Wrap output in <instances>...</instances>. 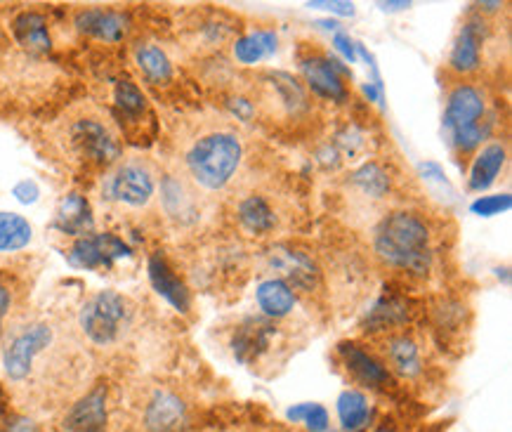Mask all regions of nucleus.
I'll use <instances>...</instances> for the list:
<instances>
[{
    "label": "nucleus",
    "mask_w": 512,
    "mask_h": 432,
    "mask_svg": "<svg viewBox=\"0 0 512 432\" xmlns=\"http://www.w3.org/2000/svg\"><path fill=\"white\" fill-rule=\"evenodd\" d=\"M373 251L387 267L425 274L432 265V234L418 213L397 211L380 220L373 232Z\"/></svg>",
    "instance_id": "7ed1b4c3"
},
{
    "label": "nucleus",
    "mask_w": 512,
    "mask_h": 432,
    "mask_svg": "<svg viewBox=\"0 0 512 432\" xmlns=\"http://www.w3.org/2000/svg\"><path fill=\"white\" fill-rule=\"evenodd\" d=\"M114 102L121 116V123H142L147 116L149 104L147 97L133 81H118L114 88Z\"/></svg>",
    "instance_id": "a878e982"
},
{
    "label": "nucleus",
    "mask_w": 512,
    "mask_h": 432,
    "mask_svg": "<svg viewBox=\"0 0 512 432\" xmlns=\"http://www.w3.org/2000/svg\"><path fill=\"white\" fill-rule=\"evenodd\" d=\"M376 432H395V430H392V428H378Z\"/></svg>",
    "instance_id": "79ce46f5"
},
{
    "label": "nucleus",
    "mask_w": 512,
    "mask_h": 432,
    "mask_svg": "<svg viewBox=\"0 0 512 432\" xmlns=\"http://www.w3.org/2000/svg\"><path fill=\"white\" fill-rule=\"evenodd\" d=\"M269 270L279 274V279L298 291H312L317 288L319 270L314 260L305 251H298L293 246H274L267 253Z\"/></svg>",
    "instance_id": "1a4fd4ad"
},
{
    "label": "nucleus",
    "mask_w": 512,
    "mask_h": 432,
    "mask_svg": "<svg viewBox=\"0 0 512 432\" xmlns=\"http://www.w3.org/2000/svg\"><path fill=\"white\" fill-rule=\"evenodd\" d=\"M387 355H390V362L395 369L406 378H413L420 373V357L418 348L413 345V340L406 336L392 338L390 345H387Z\"/></svg>",
    "instance_id": "c756f323"
},
{
    "label": "nucleus",
    "mask_w": 512,
    "mask_h": 432,
    "mask_svg": "<svg viewBox=\"0 0 512 432\" xmlns=\"http://www.w3.org/2000/svg\"><path fill=\"white\" fill-rule=\"evenodd\" d=\"M288 421L298 423L303 421L310 432H328V411L321 404H298V407L288 409Z\"/></svg>",
    "instance_id": "7c9ffc66"
},
{
    "label": "nucleus",
    "mask_w": 512,
    "mask_h": 432,
    "mask_svg": "<svg viewBox=\"0 0 512 432\" xmlns=\"http://www.w3.org/2000/svg\"><path fill=\"white\" fill-rule=\"evenodd\" d=\"M5 414V392H3V388H0V416Z\"/></svg>",
    "instance_id": "a19ab883"
},
{
    "label": "nucleus",
    "mask_w": 512,
    "mask_h": 432,
    "mask_svg": "<svg viewBox=\"0 0 512 432\" xmlns=\"http://www.w3.org/2000/svg\"><path fill=\"white\" fill-rule=\"evenodd\" d=\"M142 423L147 432H185L189 425L187 404L175 392L154 390L142 411Z\"/></svg>",
    "instance_id": "9b49d317"
},
{
    "label": "nucleus",
    "mask_w": 512,
    "mask_h": 432,
    "mask_svg": "<svg viewBox=\"0 0 512 432\" xmlns=\"http://www.w3.org/2000/svg\"><path fill=\"white\" fill-rule=\"evenodd\" d=\"M12 36H15V41L24 50L36 52V55H43V52L52 48L48 22L38 12H22V15L15 17V22H12Z\"/></svg>",
    "instance_id": "aec40b11"
},
{
    "label": "nucleus",
    "mask_w": 512,
    "mask_h": 432,
    "mask_svg": "<svg viewBox=\"0 0 512 432\" xmlns=\"http://www.w3.org/2000/svg\"><path fill=\"white\" fill-rule=\"evenodd\" d=\"M310 8L328 10V12H333V15H343V17L354 15V5L352 3H340V0H333V3H328V0H317V3H310Z\"/></svg>",
    "instance_id": "c9c22d12"
},
{
    "label": "nucleus",
    "mask_w": 512,
    "mask_h": 432,
    "mask_svg": "<svg viewBox=\"0 0 512 432\" xmlns=\"http://www.w3.org/2000/svg\"><path fill=\"white\" fill-rule=\"evenodd\" d=\"M269 338H272V326L262 322H248L236 331L234 336V355L239 362L248 364L251 359L262 355L269 348Z\"/></svg>",
    "instance_id": "5701e85b"
},
{
    "label": "nucleus",
    "mask_w": 512,
    "mask_h": 432,
    "mask_svg": "<svg viewBox=\"0 0 512 432\" xmlns=\"http://www.w3.org/2000/svg\"><path fill=\"white\" fill-rule=\"evenodd\" d=\"M512 201L508 194H496V196H479L477 201H472L470 211L475 215H482V218H491V215L510 211Z\"/></svg>",
    "instance_id": "2f4dec72"
},
{
    "label": "nucleus",
    "mask_w": 512,
    "mask_h": 432,
    "mask_svg": "<svg viewBox=\"0 0 512 432\" xmlns=\"http://www.w3.org/2000/svg\"><path fill=\"white\" fill-rule=\"evenodd\" d=\"M333 45H336V50L340 52V55L345 57L347 62H354L357 60V43L352 41L350 36L345 34V31H336V36H333Z\"/></svg>",
    "instance_id": "f704fd0d"
},
{
    "label": "nucleus",
    "mask_w": 512,
    "mask_h": 432,
    "mask_svg": "<svg viewBox=\"0 0 512 432\" xmlns=\"http://www.w3.org/2000/svg\"><path fill=\"white\" fill-rule=\"evenodd\" d=\"M107 385H95L71 404L62 418L64 432H107Z\"/></svg>",
    "instance_id": "9d476101"
},
{
    "label": "nucleus",
    "mask_w": 512,
    "mask_h": 432,
    "mask_svg": "<svg viewBox=\"0 0 512 432\" xmlns=\"http://www.w3.org/2000/svg\"><path fill=\"white\" fill-rule=\"evenodd\" d=\"M277 45L279 38L274 31L260 29L239 38V41H234V57L239 64H258L262 60H267L269 55H274V52H277Z\"/></svg>",
    "instance_id": "b1692460"
},
{
    "label": "nucleus",
    "mask_w": 512,
    "mask_h": 432,
    "mask_svg": "<svg viewBox=\"0 0 512 432\" xmlns=\"http://www.w3.org/2000/svg\"><path fill=\"white\" fill-rule=\"evenodd\" d=\"M133 255L130 246L116 234H88V237L76 239L69 248V263L78 270H109L118 260H126Z\"/></svg>",
    "instance_id": "6e6552de"
},
{
    "label": "nucleus",
    "mask_w": 512,
    "mask_h": 432,
    "mask_svg": "<svg viewBox=\"0 0 512 432\" xmlns=\"http://www.w3.org/2000/svg\"><path fill=\"white\" fill-rule=\"evenodd\" d=\"M135 62L140 67L142 76L147 78L149 83L154 85H163L173 78V64H170L168 55L163 52L159 45L144 43L135 50Z\"/></svg>",
    "instance_id": "393cba45"
},
{
    "label": "nucleus",
    "mask_w": 512,
    "mask_h": 432,
    "mask_svg": "<svg viewBox=\"0 0 512 432\" xmlns=\"http://www.w3.org/2000/svg\"><path fill=\"white\" fill-rule=\"evenodd\" d=\"M340 355L345 359L347 371H350L359 383L369 385V388H385V385L390 383V371H387L376 357H371L369 352L357 348V345H340Z\"/></svg>",
    "instance_id": "6ab92c4d"
},
{
    "label": "nucleus",
    "mask_w": 512,
    "mask_h": 432,
    "mask_svg": "<svg viewBox=\"0 0 512 432\" xmlns=\"http://www.w3.org/2000/svg\"><path fill=\"white\" fill-rule=\"evenodd\" d=\"M350 182L352 187L369 201L385 199L387 192H390V175H387L385 168L378 166V163H366V166H361L357 173H352Z\"/></svg>",
    "instance_id": "cd10ccee"
},
{
    "label": "nucleus",
    "mask_w": 512,
    "mask_h": 432,
    "mask_svg": "<svg viewBox=\"0 0 512 432\" xmlns=\"http://www.w3.org/2000/svg\"><path fill=\"white\" fill-rule=\"evenodd\" d=\"M76 29L81 31V34L97 38V41L102 43H118L128 36L130 17L126 12H118V10L90 8V10L78 12Z\"/></svg>",
    "instance_id": "4468645a"
},
{
    "label": "nucleus",
    "mask_w": 512,
    "mask_h": 432,
    "mask_svg": "<svg viewBox=\"0 0 512 432\" xmlns=\"http://www.w3.org/2000/svg\"><path fill=\"white\" fill-rule=\"evenodd\" d=\"M31 241V225L22 215L0 213V253L19 251Z\"/></svg>",
    "instance_id": "c85d7f7f"
},
{
    "label": "nucleus",
    "mask_w": 512,
    "mask_h": 432,
    "mask_svg": "<svg viewBox=\"0 0 512 432\" xmlns=\"http://www.w3.org/2000/svg\"><path fill=\"white\" fill-rule=\"evenodd\" d=\"M10 307H12V288L0 279V324H3V319L8 317Z\"/></svg>",
    "instance_id": "58836bf2"
},
{
    "label": "nucleus",
    "mask_w": 512,
    "mask_h": 432,
    "mask_svg": "<svg viewBox=\"0 0 512 432\" xmlns=\"http://www.w3.org/2000/svg\"><path fill=\"white\" fill-rule=\"evenodd\" d=\"M246 163L244 137L232 123L213 119L199 121L180 140L182 178L203 192H222L232 187Z\"/></svg>",
    "instance_id": "f257e3e1"
},
{
    "label": "nucleus",
    "mask_w": 512,
    "mask_h": 432,
    "mask_svg": "<svg viewBox=\"0 0 512 432\" xmlns=\"http://www.w3.org/2000/svg\"><path fill=\"white\" fill-rule=\"evenodd\" d=\"M67 355L59 329L52 322H29L12 331L3 348V371L12 385H31L38 378L57 373L62 357Z\"/></svg>",
    "instance_id": "f03ea898"
},
{
    "label": "nucleus",
    "mask_w": 512,
    "mask_h": 432,
    "mask_svg": "<svg viewBox=\"0 0 512 432\" xmlns=\"http://www.w3.org/2000/svg\"><path fill=\"white\" fill-rule=\"evenodd\" d=\"M505 159H508V149H505L503 142L494 140L484 144L482 152H479L475 156V161H472L468 180L470 192H484V189L494 185L498 173H501V168L505 166Z\"/></svg>",
    "instance_id": "a211bd4d"
},
{
    "label": "nucleus",
    "mask_w": 512,
    "mask_h": 432,
    "mask_svg": "<svg viewBox=\"0 0 512 432\" xmlns=\"http://www.w3.org/2000/svg\"><path fill=\"white\" fill-rule=\"evenodd\" d=\"M484 41H487V26H484L482 19L475 17L470 22H465L454 48H451L449 67L456 74H475L482 67Z\"/></svg>",
    "instance_id": "ddd939ff"
},
{
    "label": "nucleus",
    "mask_w": 512,
    "mask_h": 432,
    "mask_svg": "<svg viewBox=\"0 0 512 432\" xmlns=\"http://www.w3.org/2000/svg\"><path fill=\"white\" fill-rule=\"evenodd\" d=\"M161 201L163 208L170 218L182 222H194L196 215H199V201L192 189H189V182L185 178H177V175H166L161 182Z\"/></svg>",
    "instance_id": "dca6fc26"
},
{
    "label": "nucleus",
    "mask_w": 512,
    "mask_h": 432,
    "mask_svg": "<svg viewBox=\"0 0 512 432\" xmlns=\"http://www.w3.org/2000/svg\"><path fill=\"white\" fill-rule=\"evenodd\" d=\"M133 317L135 307L126 296L116 291H100L85 300L78 312V326H81L83 336L97 348H109L130 331Z\"/></svg>",
    "instance_id": "423d86ee"
},
{
    "label": "nucleus",
    "mask_w": 512,
    "mask_h": 432,
    "mask_svg": "<svg viewBox=\"0 0 512 432\" xmlns=\"http://www.w3.org/2000/svg\"><path fill=\"white\" fill-rule=\"evenodd\" d=\"M229 109H232V114L239 121H251L255 114V107L248 100H244V97H236V100L229 102Z\"/></svg>",
    "instance_id": "4c0bfd02"
},
{
    "label": "nucleus",
    "mask_w": 512,
    "mask_h": 432,
    "mask_svg": "<svg viewBox=\"0 0 512 432\" xmlns=\"http://www.w3.org/2000/svg\"><path fill=\"white\" fill-rule=\"evenodd\" d=\"M0 48H3V34H0Z\"/></svg>",
    "instance_id": "37998d69"
},
{
    "label": "nucleus",
    "mask_w": 512,
    "mask_h": 432,
    "mask_svg": "<svg viewBox=\"0 0 512 432\" xmlns=\"http://www.w3.org/2000/svg\"><path fill=\"white\" fill-rule=\"evenodd\" d=\"M236 215H239V222L244 225L246 232L251 234H267L277 225V215H274L272 206L267 204L265 196L258 194L241 199L239 206H236Z\"/></svg>",
    "instance_id": "412c9836"
},
{
    "label": "nucleus",
    "mask_w": 512,
    "mask_h": 432,
    "mask_svg": "<svg viewBox=\"0 0 512 432\" xmlns=\"http://www.w3.org/2000/svg\"><path fill=\"white\" fill-rule=\"evenodd\" d=\"M149 281H152L154 291L159 293L161 298H166L177 312H189L192 300H189L187 286L182 284V279L177 277L173 267L168 265V260L163 258L161 253H154L152 258H149Z\"/></svg>",
    "instance_id": "2eb2a0df"
},
{
    "label": "nucleus",
    "mask_w": 512,
    "mask_h": 432,
    "mask_svg": "<svg viewBox=\"0 0 512 432\" xmlns=\"http://www.w3.org/2000/svg\"><path fill=\"white\" fill-rule=\"evenodd\" d=\"M62 144L71 159L90 168H111L121 161V137L100 111L85 109L64 121Z\"/></svg>",
    "instance_id": "20e7f679"
},
{
    "label": "nucleus",
    "mask_w": 512,
    "mask_h": 432,
    "mask_svg": "<svg viewBox=\"0 0 512 432\" xmlns=\"http://www.w3.org/2000/svg\"><path fill=\"white\" fill-rule=\"evenodd\" d=\"M300 71H303L305 81L319 97L333 102H345L347 88L343 83V76L347 74L345 67H340L336 60L324 55H312L300 62Z\"/></svg>",
    "instance_id": "f8f14e48"
},
{
    "label": "nucleus",
    "mask_w": 512,
    "mask_h": 432,
    "mask_svg": "<svg viewBox=\"0 0 512 432\" xmlns=\"http://www.w3.org/2000/svg\"><path fill=\"white\" fill-rule=\"evenodd\" d=\"M104 194L116 204L130 208L147 206L156 194V175L152 166L144 159L118 161L104 185Z\"/></svg>",
    "instance_id": "0eeeda50"
},
{
    "label": "nucleus",
    "mask_w": 512,
    "mask_h": 432,
    "mask_svg": "<svg viewBox=\"0 0 512 432\" xmlns=\"http://www.w3.org/2000/svg\"><path fill=\"white\" fill-rule=\"evenodd\" d=\"M491 121L487 95L472 83H461L446 97L444 133L458 156H468L487 140Z\"/></svg>",
    "instance_id": "39448f33"
},
{
    "label": "nucleus",
    "mask_w": 512,
    "mask_h": 432,
    "mask_svg": "<svg viewBox=\"0 0 512 432\" xmlns=\"http://www.w3.org/2000/svg\"><path fill=\"white\" fill-rule=\"evenodd\" d=\"M55 227L59 232L69 234V237H78V239L93 234L95 220H93V211H90L88 199L76 192L64 196L62 204L57 208Z\"/></svg>",
    "instance_id": "f3484780"
},
{
    "label": "nucleus",
    "mask_w": 512,
    "mask_h": 432,
    "mask_svg": "<svg viewBox=\"0 0 512 432\" xmlns=\"http://www.w3.org/2000/svg\"><path fill=\"white\" fill-rule=\"evenodd\" d=\"M255 298H258L260 310L267 314V317H286L288 312L295 307V293L293 288L284 284L281 279H267L262 281L255 291Z\"/></svg>",
    "instance_id": "4be33fe9"
},
{
    "label": "nucleus",
    "mask_w": 512,
    "mask_h": 432,
    "mask_svg": "<svg viewBox=\"0 0 512 432\" xmlns=\"http://www.w3.org/2000/svg\"><path fill=\"white\" fill-rule=\"evenodd\" d=\"M12 194L17 196L19 204H26V206L34 204L38 196H41V192H38V185H36L34 180H22V182H17L15 189H12Z\"/></svg>",
    "instance_id": "72a5a7b5"
},
{
    "label": "nucleus",
    "mask_w": 512,
    "mask_h": 432,
    "mask_svg": "<svg viewBox=\"0 0 512 432\" xmlns=\"http://www.w3.org/2000/svg\"><path fill=\"white\" fill-rule=\"evenodd\" d=\"M380 8H383L385 12H399V10L411 8V3H380Z\"/></svg>",
    "instance_id": "ea45409f"
},
{
    "label": "nucleus",
    "mask_w": 512,
    "mask_h": 432,
    "mask_svg": "<svg viewBox=\"0 0 512 432\" xmlns=\"http://www.w3.org/2000/svg\"><path fill=\"white\" fill-rule=\"evenodd\" d=\"M399 322H404V305L397 303V300H383L371 314V324H376L378 329H385V326Z\"/></svg>",
    "instance_id": "473e14b6"
},
{
    "label": "nucleus",
    "mask_w": 512,
    "mask_h": 432,
    "mask_svg": "<svg viewBox=\"0 0 512 432\" xmlns=\"http://www.w3.org/2000/svg\"><path fill=\"white\" fill-rule=\"evenodd\" d=\"M0 432H38V425L26 416H15V418H10V421L3 423Z\"/></svg>",
    "instance_id": "e433bc0d"
},
{
    "label": "nucleus",
    "mask_w": 512,
    "mask_h": 432,
    "mask_svg": "<svg viewBox=\"0 0 512 432\" xmlns=\"http://www.w3.org/2000/svg\"><path fill=\"white\" fill-rule=\"evenodd\" d=\"M338 416L345 432H359L369 423L371 407L369 399L359 390H345L338 399Z\"/></svg>",
    "instance_id": "bb28decb"
}]
</instances>
